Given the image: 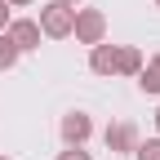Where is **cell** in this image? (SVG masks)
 Listing matches in <instances>:
<instances>
[{
    "label": "cell",
    "mask_w": 160,
    "mask_h": 160,
    "mask_svg": "<svg viewBox=\"0 0 160 160\" xmlns=\"http://www.w3.org/2000/svg\"><path fill=\"white\" fill-rule=\"evenodd\" d=\"M62 5H76V0H62Z\"/></svg>",
    "instance_id": "cell-16"
},
{
    "label": "cell",
    "mask_w": 160,
    "mask_h": 160,
    "mask_svg": "<svg viewBox=\"0 0 160 160\" xmlns=\"http://www.w3.org/2000/svg\"><path fill=\"white\" fill-rule=\"evenodd\" d=\"M133 147H138V129L129 120H120V125L107 129V151H133Z\"/></svg>",
    "instance_id": "cell-5"
},
{
    "label": "cell",
    "mask_w": 160,
    "mask_h": 160,
    "mask_svg": "<svg viewBox=\"0 0 160 160\" xmlns=\"http://www.w3.org/2000/svg\"><path fill=\"white\" fill-rule=\"evenodd\" d=\"M93 133V120L85 116V111H71V116H62V138L71 147H85V138Z\"/></svg>",
    "instance_id": "cell-4"
},
{
    "label": "cell",
    "mask_w": 160,
    "mask_h": 160,
    "mask_svg": "<svg viewBox=\"0 0 160 160\" xmlns=\"http://www.w3.org/2000/svg\"><path fill=\"white\" fill-rule=\"evenodd\" d=\"M5 5H31V0H5Z\"/></svg>",
    "instance_id": "cell-14"
},
{
    "label": "cell",
    "mask_w": 160,
    "mask_h": 160,
    "mask_svg": "<svg viewBox=\"0 0 160 160\" xmlns=\"http://www.w3.org/2000/svg\"><path fill=\"white\" fill-rule=\"evenodd\" d=\"M151 71H160V53H156V58H151Z\"/></svg>",
    "instance_id": "cell-13"
},
{
    "label": "cell",
    "mask_w": 160,
    "mask_h": 160,
    "mask_svg": "<svg viewBox=\"0 0 160 160\" xmlns=\"http://www.w3.org/2000/svg\"><path fill=\"white\" fill-rule=\"evenodd\" d=\"M138 71H142V53L133 45H120L116 49V76H138Z\"/></svg>",
    "instance_id": "cell-7"
},
{
    "label": "cell",
    "mask_w": 160,
    "mask_h": 160,
    "mask_svg": "<svg viewBox=\"0 0 160 160\" xmlns=\"http://www.w3.org/2000/svg\"><path fill=\"white\" fill-rule=\"evenodd\" d=\"M0 160H9V156H0Z\"/></svg>",
    "instance_id": "cell-18"
},
{
    "label": "cell",
    "mask_w": 160,
    "mask_h": 160,
    "mask_svg": "<svg viewBox=\"0 0 160 160\" xmlns=\"http://www.w3.org/2000/svg\"><path fill=\"white\" fill-rule=\"evenodd\" d=\"M116 49H120V45H107V40H98V45H93V53H89V67H93L98 76H116Z\"/></svg>",
    "instance_id": "cell-6"
},
{
    "label": "cell",
    "mask_w": 160,
    "mask_h": 160,
    "mask_svg": "<svg viewBox=\"0 0 160 160\" xmlns=\"http://www.w3.org/2000/svg\"><path fill=\"white\" fill-rule=\"evenodd\" d=\"M71 31H76L80 45H98V40H107V18H102V9H76Z\"/></svg>",
    "instance_id": "cell-2"
},
{
    "label": "cell",
    "mask_w": 160,
    "mask_h": 160,
    "mask_svg": "<svg viewBox=\"0 0 160 160\" xmlns=\"http://www.w3.org/2000/svg\"><path fill=\"white\" fill-rule=\"evenodd\" d=\"M71 22H76V9L62 5V0H49L45 9H40V36H49V40L71 36Z\"/></svg>",
    "instance_id": "cell-1"
},
{
    "label": "cell",
    "mask_w": 160,
    "mask_h": 160,
    "mask_svg": "<svg viewBox=\"0 0 160 160\" xmlns=\"http://www.w3.org/2000/svg\"><path fill=\"white\" fill-rule=\"evenodd\" d=\"M5 27H9V5L0 0V31H5Z\"/></svg>",
    "instance_id": "cell-12"
},
{
    "label": "cell",
    "mask_w": 160,
    "mask_h": 160,
    "mask_svg": "<svg viewBox=\"0 0 160 160\" xmlns=\"http://www.w3.org/2000/svg\"><path fill=\"white\" fill-rule=\"evenodd\" d=\"M58 160H89V151H80V147H71V151H58Z\"/></svg>",
    "instance_id": "cell-11"
},
{
    "label": "cell",
    "mask_w": 160,
    "mask_h": 160,
    "mask_svg": "<svg viewBox=\"0 0 160 160\" xmlns=\"http://www.w3.org/2000/svg\"><path fill=\"white\" fill-rule=\"evenodd\" d=\"M138 89H142V93H160V71L142 67V71H138Z\"/></svg>",
    "instance_id": "cell-9"
},
{
    "label": "cell",
    "mask_w": 160,
    "mask_h": 160,
    "mask_svg": "<svg viewBox=\"0 0 160 160\" xmlns=\"http://www.w3.org/2000/svg\"><path fill=\"white\" fill-rule=\"evenodd\" d=\"M18 53H22V49L9 40V31H0V71H9V67L18 62Z\"/></svg>",
    "instance_id": "cell-8"
},
{
    "label": "cell",
    "mask_w": 160,
    "mask_h": 160,
    "mask_svg": "<svg viewBox=\"0 0 160 160\" xmlns=\"http://www.w3.org/2000/svg\"><path fill=\"white\" fill-rule=\"evenodd\" d=\"M156 9H160V0H156Z\"/></svg>",
    "instance_id": "cell-17"
},
{
    "label": "cell",
    "mask_w": 160,
    "mask_h": 160,
    "mask_svg": "<svg viewBox=\"0 0 160 160\" xmlns=\"http://www.w3.org/2000/svg\"><path fill=\"white\" fill-rule=\"evenodd\" d=\"M156 129H160V111H156Z\"/></svg>",
    "instance_id": "cell-15"
},
{
    "label": "cell",
    "mask_w": 160,
    "mask_h": 160,
    "mask_svg": "<svg viewBox=\"0 0 160 160\" xmlns=\"http://www.w3.org/2000/svg\"><path fill=\"white\" fill-rule=\"evenodd\" d=\"M133 151H138V160H160V138H151V142H138Z\"/></svg>",
    "instance_id": "cell-10"
},
{
    "label": "cell",
    "mask_w": 160,
    "mask_h": 160,
    "mask_svg": "<svg viewBox=\"0 0 160 160\" xmlns=\"http://www.w3.org/2000/svg\"><path fill=\"white\" fill-rule=\"evenodd\" d=\"M5 31L18 49H40V22H31V18H9Z\"/></svg>",
    "instance_id": "cell-3"
}]
</instances>
